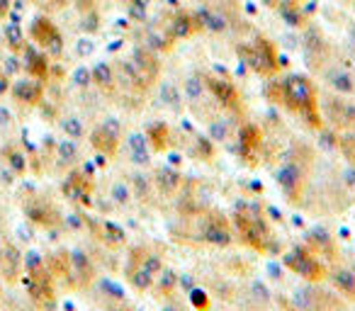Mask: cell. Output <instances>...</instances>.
I'll list each match as a JSON object with an SVG mask.
<instances>
[{"instance_id": "cell-1", "label": "cell", "mask_w": 355, "mask_h": 311, "mask_svg": "<svg viewBox=\"0 0 355 311\" xmlns=\"http://www.w3.org/2000/svg\"><path fill=\"white\" fill-rule=\"evenodd\" d=\"M282 105L307 119L309 127L321 129L319 95L314 83L309 81L307 75H287V78H282Z\"/></svg>"}, {"instance_id": "cell-2", "label": "cell", "mask_w": 355, "mask_h": 311, "mask_svg": "<svg viewBox=\"0 0 355 311\" xmlns=\"http://www.w3.org/2000/svg\"><path fill=\"white\" fill-rule=\"evenodd\" d=\"M238 54L256 73L265 75V78L280 73V56H278V49L270 39L258 37L253 44H243V47H238Z\"/></svg>"}, {"instance_id": "cell-3", "label": "cell", "mask_w": 355, "mask_h": 311, "mask_svg": "<svg viewBox=\"0 0 355 311\" xmlns=\"http://www.w3.org/2000/svg\"><path fill=\"white\" fill-rule=\"evenodd\" d=\"M234 224H236L238 236L243 238L246 246L256 248V251L260 253L270 251V246H273V234H270L268 224H265L260 216H256L248 210H238L236 214H234Z\"/></svg>"}, {"instance_id": "cell-4", "label": "cell", "mask_w": 355, "mask_h": 311, "mask_svg": "<svg viewBox=\"0 0 355 311\" xmlns=\"http://www.w3.org/2000/svg\"><path fill=\"white\" fill-rule=\"evenodd\" d=\"M285 265L292 273L299 275V277L309 279V282H319V279L326 277V265H323L312 251H307V248H295V251L285 258Z\"/></svg>"}, {"instance_id": "cell-5", "label": "cell", "mask_w": 355, "mask_h": 311, "mask_svg": "<svg viewBox=\"0 0 355 311\" xmlns=\"http://www.w3.org/2000/svg\"><path fill=\"white\" fill-rule=\"evenodd\" d=\"M29 295L39 306H51L56 299L54 277L47 270V265L39 260H32V265H29Z\"/></svg>"}, {"instance_id": "cell-6", "label": "cell", "mask_w": 355, "mask_h": 311, "mask_svg": "<svg viewBox=\"0 0 355 311\" xmlns=\"http://www.w3.org/2000/svg\"><path fill=\"white\" fill-rule=\"evenodd\" d=\"M205 86L210 88L212 97H215L224 110H229V112H241L243 108L241 95H238V90L229 81H224V78H207Z\"/></svg>"}, {"instance_id": "cell-7", "label": "cell", "mask_w": 355, "mask_h": 311, "mask_svg": "<svg viewBox=\"0 0 355 311\" xmlns=\"http://www.w3.org/2000/svg\"><path fill=\"white\" fill-rule=\"evenodd\" d=\"M260 146H263V132H260L256 124H246L238 132V153L246 163H256L260 153Z\"/></svg>"}, {"instance_id": "cell-8", "label": "cell", "mask_w": 355, "mask_h": 311, "mask_svg": "<svg viewBox=\"0 0 355 311\" xmlns=\"http://www.w3.org/2000/svg\"><path fill=\"white\" fill-rule=\"evenodd\" d=\"M323 112H326V117L331 119L334 127L355 129V108L350 105V102L341 100V97H328Z\"/></svg>"}, {"instance_id": "cell-9", "label": "cell", "mask_w": 355, "mask_h": 311, "mask_svg": "<svg viewBox=\"0 0 355 311\" xmlns=\"http://www.w3.org/2000/svg\"><path fill=\"white\" fill-rule=\"evenodd\" d=\"M32 39L39 47L51 49V51H61V34L49 17H37L32 22Z\"/></svg>"}, {"instance_id": "cell-10", "label": "cell", "mask_w": 355, "mask_h": 311, "mask_svg": "<svg viewBox=\"0 0 355 311\" xmlns=\"http://www.w3.org/2000/svg\"><path fill=\"white\" fill-rule=\"evenodd\" d=\"M202 236L212 243H219V246H226L232 241V229H229V221L224 219L217 212H210L205 214V224H202Z\"/></svg>"}, {"instance_id": "cell-11", "label": "cell", "mask_w": 355, "mask_h": 311, "mask_svg": "<svg viewBox=\"0 0 355 311\" xmlns=\"http://www.w3.org/2000/svg\"><path fill=\"white\" fill-rule=\"evenodd\" d=\"M90 144H93V149L100 151L103 156H114L117 153V146H119L117 124H105V127L95 129L90 134Z\"/></svg>"}, {"instance_id": "cell-12", "label": "cell", "mask_w": 355, "mask_h": 311, "mask_svg": "<svg viewBox=\"0 0 355 311\" xmlns=\"http://www.w3.org/2000/svg\"><path fill=\"white\" fill-rule=\"evenodd\" d=\"M205 29V25H202V17L193 15V12H180V15L173 20V37L178 39H188V37H195V34H199Z\"/></svg>"}, {"instance_id": "cell-13", "label": "cell", "mask_w": 355, "mask_h": 311, "mask_svg": "<svg viewBox=\"0 0 355 311\" xmlns=\"http://www.w3.org/2000/svg\"><path fill=\"white\" fill-rule=\"evenodd\" d=\"M304 304H307L309 311H345L343 304H341L336 297L326 295V292L319 290H304Z\"/></svg>"}, {"instance_id": "cell-14", "label": "cell", "mask_w": 355, "mask_h": 311, "mask_svg": "<svg viewBox=\"0 0 355 311\" xmlns=\"http://www.w3.org/2000/svg\"><path fill=\"white\" fill-rule=\"evenodd\" d=\"M71 279H73L75 287H86V284L93 279L90 263H88L86 256H81V253L71 256Z\"/></svg>"}, {"instance_id": "cell-15", "label": "cell", "mask_w": 355, "mask_h": 311, "mask_svg": "<svg viewBox=\"0 0 355 311\" xmlns=\"http://www.w3.org/2000/svg\"><path fill=\"white\" fill-rule=\"evenodd\" d=\"M47 270L51 273V277H64V279H71V256L64 251L59 253H51V256L44 260Z\"/></svg>"}, {"instance_id": "cell-16", "label": "cell", "mask_w": 355, "mask_h": 311, "mask_svg": "<svg viewBox=\"0 0 355 311\" xmlns=\"http://www.w3.org/2000/svg\"><path fill=\"white\" fill-rule=\"evenodd\" d=\"M0 275L8 282H15L20 275V256L12 248H0Z\"/></svg>"}, {"instance_id": "cell-17", "label": "cell", "mask_w": 355, "mask_h": 311, "mask_svg": "<svg viewBox=\"0 0 355 311\" xmlns=\"http://www.w3.org/2000/svg\"><path fill=\"white\" fill-rule=\"evenodd\" d=\"M156 185L158 190H161V195L171 197V195H175L178 190H180V185H183V175H178L171 168H161V171H156Z\"/></svg>"}, {"instance_id": "cell-18", "label": "cell", "mask_w": 355, "mask_h": 311, "mask_svg": "<svg viewBox=\"0 0 355 311\" xmlns=\"http://www.w3.org/2000/svg\"><path fill=\"white\" fill-rule=\"evenodd\" d=\"M15 97L27 105H37L42 100V86L37 81H17L15 83Z\"/></svg>"}, {"instance_id": "cell-19", "label": "cell", "mask_w": 355, "mask_h": 311, "mask_svg": "<svg viewBox=\"0 0 355 311\" xmlns=\"http://www.w3.org/2000/svg\"><path fill=\"white\" fill-rule=\"evenodd\" d=\"M66 192H71V197H78L83 202H88V195L93 192V185L83 173H73L66 183Z\"/></svg>"}, {"instance_id": "cell-20", "label": "cell", "mask_w": 355, "mask_h": 311, "mask_svg": "<svg viewBox=\"0 0 355 311\" xmlns=\"http://www.w3.org/2000/svg\"><path fill=\"white\" fill-rule=\"evenodd\" d=\"M168 127L163 122H156V124H151L149 127V132H146V139H149V144H151V149L156 151V153H161V151H166L168 149Z\"/></svg>"}, {"instance_id": "cell-21", "label": "cell", "mask_w": 355, "mask_h": 311, "mask_svg": "<svg viewBox=\"0 0 355 311\" xmlns=\"http://www.w3.org/2000/svg\"><path fill=\"white\" fill-rule=\"evenodd\" d=\"M278 183L282 185V188L287 190V192L295 197V192H297V188L302 185V171L297 166H285L280 173H278Z\"/></svg>"}, {"instance_id": "cell-22", "label": "cell", "mask_w": 355, "mask_h": 311, "mask_svg": "<svg viewBox=\"0 0 355 311\" xmlns=\"http://www.w3.org/2000/svg\"><path fill=\"white\" fill-rule=\"evenodd\" d=\"M331 279L339 287V292H343L350 299H355V273H350V270H334Z\"/></svg>"}, {"instance_id": "cell-23", "label": "cell", "mask_w": 355, "mask_h": 311, "mask_svg": "<svg viewBox=\"0 0 355 311\" xmlns=\"http://www.w3.org/2000/svg\"><path fill=\"white\" fill-rule=\"evenodd\" d=\"M27 71L32 73V78H47V56L37 54L32 49H27Z\"/></svg>"}, {"instance_id": "cell-24", "label": "cell", "mask_w": 355, "mask_h": 311, "mask_svg": "<svg viewBox=\"0 0 355 311\" xmlns=\"http://www.w3.org/2000/svg\"><path fill=\"white\" fill-rule=\"evenodd\" d=\"M29 216L42 226H51L54 221H59V216L51 207H29Z\"/></svg>"}, {"instance_id": "cell-25", "label": "cell", "mask_w": 355, "mask_h": 311, "mask_svg": "<svg viewBox=\"0 0 355 311\" xmlns=\"http://www.w3.org/2000/svg\"><path fill=\"white\" fill-rule=\"evenodd\" d=\"M93 78H95V83L97 86H103V88H112V83H114V73H112V69H110L108 64H97L95 69H93Z\"/></svg>"}, {"instance_id": "cell-26", "label": "cell", "mask_w": 355, "mask_h": 311, "mask_svg": "<svg viewBox=\"0 0 355 311\" xmlns=\"http://www.w3.org/2000/svg\"><path fill=\"white\" fill-rule=\"evenodd\" d=\"M339 146H341V153L345 156V161H348L350 166L355 168V132H350V134L341 136Z\"/></svg>"}, {"instance_id": "cell-27", "label": "cell", "mask_w": 355, "mask_h": 311, "mask_svg": "<svg viewBox=\"0 0 355 311\" xmlns=\"http://www.w3.org/2000/svg\"><path fill=\"white\" fill-rule=\"evenodd\" d=\"M5 37H8V44H10L12 49H20L22 47V32H20V27H17V25H8Z\"/></svg>"}, {"instance_id": "cell-28", "label": "cell", "mask_w": 355, "mask_h": 311, "mask_svg": "<svg viewBox=\"0 0 355 311\" xmlns=\"http://www.w3.org/2000/svg\"><path fill=\"white\" fill-rule=\"evenodd\" d=\"M64 129H66V134L73 136V139H78V136L83 134V124L78 122L75 117H69V119H66V122H64Z\"/></svg>"}, {"instance_id": "cell-29", "label": "cell", "mask_w": 355, "mask_h": 311, "mask_svg": "<svg viewBox=\"0 0 355 311\" xmlns=\"http://www.w3.org/2000/svg\"><path fill=\"white\" fill-rule=\"evenodd\" d=\"M331 83H334L336 88H341V90H353V83L348 81L345 73H334L331 75Z\"/></svg>"}, {"instance_id": "cell-30", "label": "cell", "mask_w": 355, "mask_h": 311, "mask_svg": "<svg viewBox=\"0 0 355 311\" xmlns=\"http://www.w3.org/2000/svg\"><path fill=\"white\" fill-rule=\"evenodd\" d=\"M193 304L197 309H210V299H207V295L202 290H193Z\"/></svg>"}, {"instance_id": "cell-31", "label": "cell", "mask_w": 355, "mask_h": 311, "mask_svg": "<svg viewBox=\"0 0 355 311\" xmlns=\"http://www.w3.org/2000/svg\"><path fill=\"white\" fill-rule=\"evenodd\" d=\"M132 5H136V8H146V5H149V0H132Z\"/></svg>"}, {"instance_id": "cell-32", "label": "cell", "mask_w": 355, "mask_h": 311, "mask_svg": "<svg viewBox=\"0 0 355 311\" xmlns=\"http://www.w3.org/2000/svg\"><path fill=\"white\" fill-rule=\"evenodd\" d=\"M8 12V0H0V15H5Z\"/></svg>"}]
</instances>
